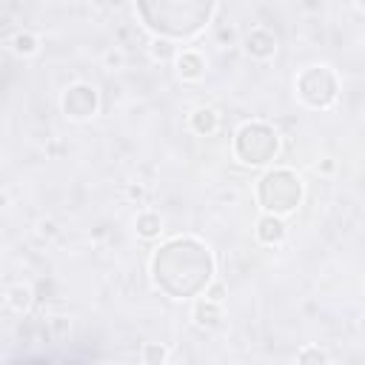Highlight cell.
<instances>
[{
	"label": "cell",
	"mask_w": 365,
	"mask_h": 365,
	"mask_svg": "<svg viewBox=\"0 0 365 365\" xmlns=\"http://www.w3.org/2000/svg\"><path fill=\"white\" fill-rule=\"evenodd\" d=\"M299 200H302V182L294 171L274 168L259 180V202H262L265 214L285 217V214L297 211Z\"/></svg>",
	"instance_id": "1"
},
{
	"label": "cell",
	"mask_w": 365,
	"mask_h": 365,
	"mask_svg": "<svg viewBox=\"0 0 365 365\" xmlns=\"http://www.w3.org/2000/svg\"><path fill=\"white\" fill-rule=\"evenodd\" d=\"M297 94L308 108H328L339 94L336 74L328 66H311L297 77Z\"/></svg>",
	"instance_id": "2"
},
{
	"label": "cell",
	"mask_w": 365,
	"mask_h": 365,
	"mask_svg": "<svg viewBox=\"0 0 365 365\" xmlns=\"http://www.w3.org/2000/svg\"><path fill=\"white\" fill-rule=\"evenodd\" d=\"M234 151L242 163L248 165H262L268 160H274L277 154V134L274 128H268L265 123H245L237 131V143Z\"/></svg>",
	"instance_id": "3"
},
{
	"label": "cell",
	"mask_w": 365,
	"mask_h": 365,
	"mask_svg": "<svg viewBox=\"0 0 365 365\" xmlns=\"http://www.w3.org/2000/svg\"><path fill=\"white\" fill-rule=\"evenodd\" d=\"M97 111V88L88 83H74L63 94V114L68 120H88Z\"/></svg>",
	"instance_id": "4"
},
{
	"label": "cell",
	"mask_w": 365,
	"mask_h": 365,
	"mask_svg": "<svg viewBox=\"0 0 365 365\" xmlns=\"http://www.w3.org/2000/svg\"><path fill=\"white\" fill-rule=\"evenodd\" d=\"M245 51L254 60H271L277 54V37L268 29H251L245 34Z\"/></svg>",
	"instance_id": "5"
},
{
	"label": "cell",
	"mask_w": 365,
	"mask_h": 365,
	"mask_svg": "<svg viewBox=\"0 0 365 365\" xmlns=\"http://www.w3.org/2000/svg\"><path fill=\"white\" fill-rule=\"evenodd\" d=\"M285 237H288V225H285L282 217H277V214H262V217L257 220V240H259L262 245H282Z\"/></svg>",
	"instance_id": "6"
},
{
	"label": "cell",
	"mask_w": 365,
	"mask_h": 365,
	"mask_svg": "<svg viewBox=\"0 0 365 365\" xmlns=\"http://www.w3.org/2000/svg\"><path fill=\"white\" fill-rule=\"evenodd\" d=\"M174 66H177V74H180L182 80H188V83H194V80H200V77L205 74V57H202L200 51H194V48L177 51Z\"/></svg>",
	"instance_id": "7"
},
{
	"label": "cell",
	"mask_w": 365,
	"mask_h": 365,
	"mask_svg": "<svg viewBox=\"0 0 365 365\" xmlns=\"http://www.w3.org/2000/svg\"><path fill=\"white\" fill-rule=\"evenodd\" d=\"M188 125H191L194 134H200V137H211V134L217 131V125H220V117H217L214 108L202 106V108H194V111H191Z\"/></svg>",
	"instance_id": "8"
},
{
	"label": "cell",
	"mask_w": 365,
	"mask_h": 365,
	"mask_svg": "<svg viewBox=\"0 0 365 365\" xmlns=\"http://www.w3.org/2000/svg\"><path fill=\"white\" fill-rule=\"evenodd\" d=\"M191 319H194V325H200V328H214V325L222 319V308H220L217 302L197 299L194 308H191Z\"/></svg>",
	"instance_id": "9"
},
{
	"label": "cell",
	"mask_w": 365,
	"mask_h": 365,
	"mask_svg": "<svg viewBox=\"0 0 365 365\" xmlns=\"http://www.w3.org/2000/svg\"><path fill=\"white\" fill-rule=\"evenodd\" d=\"M134 228H137V234H140L143 240H154V237H160V231H163V217H160L157 211H140V214L134 217Z\"/></svg>",
	"instance_id": "10"
},
{
	"label": "cell",
	"mask_w": 365,
	"mask_h": 365,
	"mask_svg": "<svg viewBox=\"0 0 365 365\" xmlns=\"http://www.w3.org/2000/svg\"><path fill=\"white\" fill-rule=\"evenodd\" d=\"M177 51H180V46H177L171 37H154V40L148 43V54H151V60H157V63L174 60Z\"/></svg>",
	"instance_id": "11"
},
{
	"label": "cell",
	"mask_w": 365,
	"mask_h": 365,
	"mask_svg": "<svg viewBox=\"0 0 365 365\" xmlns=\"http://www.w3.org/2000/svg\"><path fill=\"white\" fill-rule=\"evenodd\" d=\"M11 48H14V54H20V57H34V54L40 51V37L31 34V31H17V34L11 37Z\"/></svg>",
	"instance_id": "12"
},
{
	"label": "cell",
	"mask_w": 365,
	"mask_h": 365,
	"mask_svg": "<svg viewBox=\"0 0 365 365\" xmlns=\"http://www.w3.org/2000/svg\"><path fill=\"white\" fill-rule=\"evenodd\" d=\"M6 299H9V305L14 311H29L31 302H34V291H31V285H11Z\"/></svg>",
	"instance_id": "13"
},
{
	"label": "cell",
	"mask_w": 365,
	"mask_h": 365,
	"mask_svg": "<svg viewBox=\"0 0 365 365\" xmlns=\"http://www.w3.org/2000/svg\"><path fill=\"white\" fill-rule=\"evenodd\" d=\"M140 356H143V365H165L168 362V348L163 342H145Z\"/></svg>",
	"instance_id": "14"
},
{
	"label": "cell",
	"mask_w": 365,
	"mask_h": 365,
	"mask_svg": "<svg viewBox=\"0 0 365 365\" xmlns=\"http://www.w3.org/2000/svg\"><path fill=\"white\" fill-rule=\"evenodd\" d=\"M297 365H331L328 354L317 345H305L299 354H297Z\"/></svg>",
	"instance_id": "15"
},
{
	"label": "cell",
	"mask_w": 365,
	"mask_h": 365,
	"mask_svg": "<svg viewBox=\"0 0 365 365\" xmlns=\"http://www.w3.org/2000/svg\"><path fill=\"white\" fill-rule=\"evenodd\" d=\"M225 294H228V288H225V282H208L205 285V297L202 299H208V302H222L225 299Z\"/></svg>",
	"instance_id": "16"
},
{
	"label": "cell",
	"mask_w": 365,
	"mask_h": 365,
	"mask_svg": "<svg viewBox=\"0 0 365 365\" xmlns=\"http://www.w3.org/2000/svg\"><path fill=\"white\" fill-rule=\"evenodd\" d=\"M103 60H106V66H108V68H120V66L125 63V57H123V51H117V48H111V51H106V57H103Z\"/></svg>",
	"instance_id": "17"
},
{
	"label": "cell",
	"mask_w": 365,
	"mask_h": 365,
	"mask_svg": "<svg viewBox=\"0 0 365 365\" xmlns=\"http://www.w3.org/2000/svg\"><path fill=\"white\" fill-rule=\"evenodd\" d=\"M128 197L145 202V188H143V185H128Z\"/></svg>",
	"instance_id": "18"
},
{
	"label": "cell",
	"mask_w": 365,
	"mask_h": 365,
	"mask_svg": "<svg viewBox=\"0 0 365 365\" xmlns=\"http://www.w3.org/2000/svg\"><path fill=\"white\" fill-rule=\"evenodd\" d=\"M40 234H46V237L57 234V222H54V220H43V222H40Z\"/></svg>",
	"instance_id": "19"
},
{
	"label": "cell",
	"mask_w": 365,
	"mask_h": 365,
	"mask_svg": "<svg viewBox=\"0 0 365 365\" xmlns=\"http://www.w3.org/2000/svg\"><path fill=\"white\" fill-rule=\"evenodd\" d=\"M51 325L57 328V334H63V331L68 328V319H66V317H51Z\"/></svg>",
	"instance_id": "20"
},
{
	"label": "cell",
	"mask_w": 365,
	"mask_h": 365,
	"mask_svg": "<svg viewBox=\"0 0 365 365\" xmlns=\"http://www.w3.org/2000/svg\"><path fill=\"white\" fill-rule=\"evenodd\" d=\"M319 168H322V171H325V174H331V171H334V163H331V160H325V163H322V165H319Z\"/></svg>",
	"instance_id": "21"
}]
</instances>
